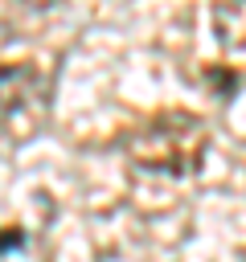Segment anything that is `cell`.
<instances>
[{
    "label": "cell",
    "instance_id": "3957f363",
    "mask_svg": "<svg viewBox=\"0 0 246 262\" xmlns=\"http://www.w3.org/2000/svg\"><path fill=\"white\" fill-rule=\"evenodd\" d=\"M213 33L225 49L246 53V0H213Z\"/></svg>",
    "mask_w": 246,
    "mask_h": 262
},
{
    "label": "cell",
    "instance_id": "6da1fadb",
    "mask_svg": "<svg viewBox=\"0 0 246 262\" xmlns=\"http://www.w3.org/2000/svg\"><path fill=\"white\" fill-rule=\"evenodd\" d=\"M123 151L139 172L193 176L209 151V127L193 111H156L123 135Z\"/></svg>",
    "mask_w": 246,
    "mask_h": 262
},
{
    "label": "cell",
    "instance_id": "7a4b0ae2",
    "mask_svg": "<svg viewBox=\"0 0 246 262\" xmlns=\"http://www.w3.org/2000/svg\"><path fill=\"white\" fill-rule=\"evenodd\" d=\"M53 106V78L37 61L0 66V147H20L41 135Z\"/></svg>",
    "mask_w": 246,
    "mask_h": 262
},
{
    "label": "cell",
    "instance_id": "277c9868",
    "mask_svg": "<svg viewBox=\"0 0 246 262\" xmlns=\"http://www.w3.org/2000/svg\"><path fill=\"white\" fill-rule=\"evenodd\" d=\"M29 8H53V4H61V0H25Z\"/></svg>",
    "mask_w": 246,
    "mask_h": 262
}]
</instances>
